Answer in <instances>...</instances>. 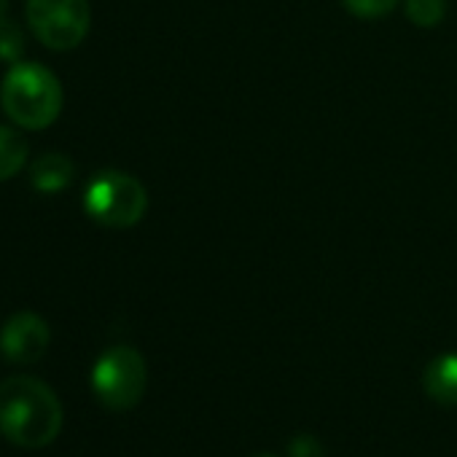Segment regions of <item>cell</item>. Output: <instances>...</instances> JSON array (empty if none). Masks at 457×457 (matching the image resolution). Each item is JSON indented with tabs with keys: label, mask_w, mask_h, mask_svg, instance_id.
I'll return each mask as SVG.
<instances>
[{
	"label": "cell",
	"mask_w": 457,
	"mask_h": 457,
	"mask_svg": "<svg viewBox=\"0 0 457 457\" xmlns=\"http://www.w3.org/2000/svg\"><path fill=\"white\" fill-rule=\"evenodd\" d=\"M62 401L38 377L0 379V433L22 449H44L62 430Z\"/></svg>",
	"instance_id": "obj_1"
},
{
	"label": "cell",
	"mask_w": 457,
	"mask_h": 457,
	"mask_svg": "<svg viewBox=\"0 0 457 457\" xmlns=\"http://www.w3.org/2000/svg\"><path fill=\"white\" fill-rule=\"evenodd\" d=\"M6 116L22 129H46L60 119L62 84L41 62H14L0 89Z\"/></svg>",
	"instance_id": "obj_2"
},
{
	"label": "cell",
	"mask_w": 457,
	"mask_h": 457,
	"mask_svg": "<svg viewBox=\"0 0 457 457\" xmlns=\"http://www.w3.org/2000/svg\"><path fill=\"white\" fill-rule=\"evenodd\" d=\"M84 210L100 226L129 228L143 220L148 210V194L135 175L103 170L89 180L84 191Z\"/></svg>",
	"instance_id": "obj_3"
},
{
	"label": "cell",
	"mask_w": 457,
	"mask_h": 457,
	"mask_svg": "<svg viewBox=\"0 0 457 457\" xmlns=\"http://www.w3.org/2000/svg\"><path fill=\"white\" fill-rule=\"evenodd\" d=\"M145 385H148L145 358L129 345L108 347L92 366V390L105 409L127 411L137 406L145 393Z\"/></svg>",
	"instance_id": "obj_4"
},
{
	"label": "cell",
	"mask_w": 457,
	"mask_h": 457,
	"mask_svg": "<svg viewBox=\"0 0 457 457\" xmlns=\"http://www.w3.org/2000/svg\"><path fill=\"white\" fill-rule=\"evenodd\" d=\"M28 25L46 49L71 52L89 33V0H28Z\"/></svg>",
	"instance_id": "obj_5"
},
{
	"label": "cell",
	"mask_w": 457,
	"mask_h": 457,
	"mask_svg": "<svg viewBox=\"0 0 457 457\" xmlns=\"http://www.w3.org/2000/svg\"><path fill=\"white\" fill-rule=\"evenodd\" d=\"M52 345L49 323L36 312H17L0 328V355L9 363H38Z\"/></svg>",
	"instance_id": "obj_6"
},
{
	"label": "cell",
	"mask_w": 457,
	"mask_h": 457,
	"mask_svg": "<svg viewBox=\"0 0 457 457\" xmlns=\"http://www.w3.org/2000/svg\"><path fill=\"white\" fill-rule=\"evenodd\" d=\"M73 178H76V164L71 156H65L60 151L41 154L30 164V183L44 194H54V191L68 188L73 183Z\"/></svg>",
	"instance_id": "obj_7"
},
{
	"label": "cell",
	"mask_w": 457,
	"mask_h": 457,
	"mask_svg": "<svg viewBox=\"0 0 457 457\" xmlns=\"http://www.w3.org/2000/svg\"><path fill=\"white\" fill-rule=\"evenodd\" d=\"M425 393L446 406L457 403V353H444L425 366L422 374Z\"/></svg>",
	"instance_id": "obj_8"
},
{
	"label": "cell",
	"mask_w": 457,
	"mask_h": 457,
	"mask_svg": "<svg viewBox=\"0 0 457 457\" xmlns=\"http://www.w3.org/2000/svg\"><path fill=\"white\" fill-rule=\"evenodd\" d=\"M28 154H30L28 140L17 129L0 124V183L12 180L14 175L25 170Z\"/></svg>",
	"instance_id": "obj_9"
},
{
	"label": "cell",
	"mask_w": 457,
	"mask_h": 457,
	"mask_svg": "<svg viewBox=\"0 0 457 457\" xmlns=\"http://www.w3.org/2000/svg\"><path fill=\"white\" fill-rule=\"evenodd\" d=\"M446 14V0H406V17L417 28H436Z\"/></svg>",
	"instance_id": "obj_10"
},
{
	"label": "cell",
	"mask_w": 457,
	"mask_h": 457,
	"mask_svg": "<svg viewBox=\"0 0 457 457\" xmlns=\"http://www.w3.org/2000/svg\"><path fill=\"white\" fill-rule=\"evenodd\" d=\"M28 44H25V36L20 30L17 22L12 20H4L0 22V60L4 62H22V54H25Z\"/></svg>",
	"instance_id": "obj_11"
},
{
	"label": "cell",
	"mask_w": 457,
	"mask_h": 457,
	"mask_svg": "<svg viewBox=\"0 0 457 457\" xmlns=\"http://www.w3.org/2000/svg\"><path fill=\"white\" fill-rule=\"evenodd\" d=\"M398 0H342V6L361 20H379L395 9Z\"/></svg>",
	"instance_id": "obj_12"
},
{
	"label": "cell",
	"mask_w": 457,
	"mask_h": 457,
	"mask_svg": "<svg viewBox=\"0 0 457 457\" xmlns=\"http://www.w3.org/2000/svg\"><path fill=\"white\" fill-rule=\"evenodd\" d=\"M291 457H326V449L312 436H296L288 446Z\"/></svg>",
	"instance_id": "obj_13"
},
{
	"label": "cell",
	"mask_w": 457,
	"mask_h": 457,
	"mask_svg": "<svg viewBox=\"0 0 457 457\" xmlns=\"http://www.w3.org/2000/svg\"><path fill=\"white\" fill-rule=\"evenodd\" d=\"M4 20H9V4H6V0H0V22H4Z\"/></svg>",
	"instance_id": "obj_14"
},
{
	"label": "cell",
	"mask_w": 457,
	"mask_h": 457,
	"mask_svg": "<svg viewBox=\"0 0 457 457\" xmlns=\"http://www.w3.org/2000/svg\"><path fill=\"white\" fill-rule=\"evenodd\" d=\"M256 457H272V454H256Z\"/></svg>",
	"instance_id": "obj_15"
}]
</instances>
